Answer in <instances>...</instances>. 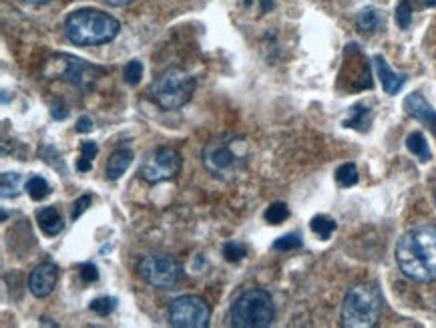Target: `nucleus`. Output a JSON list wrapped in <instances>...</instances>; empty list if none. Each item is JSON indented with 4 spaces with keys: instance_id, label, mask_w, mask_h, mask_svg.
Wrapping results in <instances>:
<instances>
[{
    "instance_id": "f257e3e1",
    "label": "nucleus",
    "mask_w": 436,
    "mask_h": 328,
    "mask_svg": "<svg viewBox=\"0 0 436 328\" xmlns=\"http://www.w3.org/2000/svg\"><path fill=\"white\" fill-rule=\"evenodd\" d=\"M396 264L406 278L414 282L436 280V226L416 224L400 236L396 244Z\"/></svg>"
},
{
    "instance_id": "f03ea898",
    "label": "nucleus",
    "mask_w": 436,
    "mask_h": 328,
    "mask_svg": "<svg viewBox=\"0 0 436 328\" xmlns=\"http://www.w3.org/2000/svg\"><path fill=\"white\" fill-rule=\"evenodd\" d=\"M201 159L215 180H238L249 165V141L238 133H219L205 143Z\"/></svg>"
},
{
    "instance_id": "7ed1b4c3",
    "label": "nucleus",
    "mask_w": 436,
    "mask_h": 328,
    "mask_svg": "<svg viewBox=\"0 0 436 328\" xmlns=\"http://www.w3.org/2000/svg\"><path fill=\"white\" fill-rule=\"evenodd\" d=\"M121 31L119 20L97 8H81L71 13L65 20V34L73 45L97 47L117 38Z\"/></svg>"
},
{
    "instance_id": "20e7f679",
    "label": "nucleus",
    "mask_w": 436,
    "mask_h": 328,
    "mask_svg": "<svg viewBox=\"0 0 436 328\" xmlns=\"http://www.w3.org/2000/svg\"><path fill=\"white\" fill-rule=\"evenodd\" d=\"M382 294L376 284H356L342 304V327L372 328L382 314Z\"/></svg>"
},
{
    "instance_id": "39448f33",
    "label": "nucleus",
    "mask_w": 436,
    "mask_h": 328,
    "mask_svg": "<svg viewBox=\"0 0 436 328\" xmlns=\"http://www.w3.org/2000/svg\"><path fill=\"white\" fill-rule=\"evenodd\" d=\"M231 327L238 328H266L274 322L275 306L272 296L261 288L245 290L231 304Z\"/></svg>"
},
{
    "instance_id": "423d86ee",
    "label": "nucleus",
    "mask_w": 436,
    "mask_h": 328,
    "mask_svg": "<svg viewBox=\"0 0 436 328\" xmlns=\"http://www.w3.org/2000/svg\"><path fill=\"white\" fill-rule=\"evenodd\" d=\"M195 93V79L181 71V69H167L161 75H157V79L151 83V95L153 101L165 109V111H173L181 109L183 105H187Z\"/></svg>"
},
{
    "instance_id": "0eeeda50",
    "label": "nucleus",
    "mask_w": 436,
    "mask_h": 328,
    "mask_svg": "<svg viewBox=\"0 0 436 328\" xmlns=\"http://www.w3.org/2000/svg\"><path fill=\"white\" fill-rule=\"evenodd\" d=\"M139 276L149 286L173 288L183 278V266L165 252H151L145 254L139 262Z\"/></svg>"
},
{
    "instance_id": "6e6552de",
    "label": "nucleus",
    "mask_w": 436,
    "mask_h": 328,
    "mask_svg": "<svg viewBox=\"0 0 436 328\" xmlns=\"http://www.w3.org/2000/svg\"><path fill=\"white\" fill-rule=\"evenodd\" d=\"M181 155L173 148L151 149L139 165V176L147 183H161L173 180L181 171Z\"/></svg>"
},
{
    "instance_id": "1a4fd4ad",
    "label": "nucleus",
    "mask_w": 436,
    "mask_h": 328,
    "mask_svg": "<svg viewBox=\"0 0 436 328\" xmlns=\"http://www.w3.org/2000/svg\"><path fill=\"white\" fill-rule=\"evenodd\" d=\"M210 306L203 298L185 294L169 304V322L175 328H203L210 325Z\"/></svg>"
},
{
    "instance_id": "9d476101",
    "label": "nucleus",
    "mask_w": 436,
    "mask_h": 328,
    "mask_svg": "<svg viewBox=\"0 0 436 328\" xmlns=\"http://www.w3.org/2000/svg\"><path fill=\"white\" fill-rule=\"evenodd\" d=\"M59 276H61V270H59L57 264H38L31 272V276H29V290L36 298H45V296H49L54 290V286L59 282Z\"/></svg>"
},
{
    "instance_id": "9b49d317",
    "label": "nucleus",
    "mask_w": 436,
    "mask_h": 328,
    "mask_svg": "<svg viewBox=\"0 0 436 328\" xmlns=\"http://www.w3.org/2000/svg\"><path fill=\"white\" fill-rule=\"evenodd\" d=\"M404 109L406 113L414 119H419L422 125H426L430 131L436 135V111L435 107L422 97L420 93H412L404 99Z\"/></svg>"
},
{
    "instance_id": "f8f14e48",
    "label": "nucleus",
    "mask_w": 436,
    "mask_h": 328,
    "mask_svg": "<svg viewBox=\"0 0 436 328\" xmlns=\"http://www.w3.org/2000/svg\"><path fill=\"white\" fill-rule=\"evenodd\" d=\"M374 65H376V71H378V77H380V83H382L384 93H386V95H396V93L404 87L406 77H404V75H398V73H394L382 55H376V57H374Z\"/></svg>"
},
{
    "instance_id": "ddd939ff",
    "label": "nucleus",
    "mask_w": 436,
    "mask_h": 328,
    "mask_svg": "<svg viewBox=\"0 0 436 328\" xmlns=\"http://www.w3.org/2000/svg\"><path fill=\"white\" fill-rule=\"evenodd\" d=\"M68 59V65H66L65 71V79L77 87H87L91 85V79H93V71H99V66L89 65L81 59H73V57H66Z\"/></svg>"
},
{
    "instance_id": "4468645a",
    "label": "nucleus",
    "mask_w": 436,
    "mask_h": 328,
    "mask_svg": "<svg viewBox=\"0 0 436 328\" xmlns=\"http://www.w3.org/2000/svg\"><path fill=\"white\" fill-rule=\"evenodd\" d=\"M36 222H38V228L47 236H57L59 231L63 230V215L59 212V208H54V206L38 210Z\"/></svg>"
},
{
    "instance_id": "2eb2a0df",
    "label": "nucleus",
    "mask_w": 436,
    "mask_h": 328,
    "mask_svg": "<svg viewBox=\"0 0 436 328\" xmlns=\"http://www.w3.org/2000/svg\"><path fill=\"white\" fill-rule=\"evenodd\" d=\"M131 162H133V153L129 149H117L111 153L109 162L105 165V176L109 180H119L127 169H129Z\"/></svg>"
},
{
    "instance_id": "dca6fc26",
    "label": "nucleus",
    "mask_w": 436,
    "mask_h": 328,
    "mask_svg": "<svg viewBox=\"0 0 436 328\" xmlns=\"http://www.w3.org/2000/svg\"><path fill=\"white\" fill-rule=\"evenodd\" d=\"M406 148H408V151H410L412 155H416L422 164H426V162L433 159V153H430V149H428V143H426L424 135L420 131L410 133V135L406 137Z\"/></svg>"
},
{
    "instance_id": "f3484780",
    "label": "nucleus",
    "mask_w": 436,
    "mask_h": 328,
    "mask_svg": "<svg viewBox=\"0 0 436 328\" xmlns=\"http://www.w3.org/2000/svg\"><path fill=\"white\" fill-rule=\"evenodd\" d=\"M344 127H352L358 131H368L370 127V109L364 105H354L350 109V119L344 121Z\"/></svg>"
},
{
    "instance_id": "a211bd4d",
    "label": "nucleus",
    "mask_w": 436,
    "mask_h": 328,
    "mask_svg": "<svg viewBox=\"0 0 436 328\" xmlns=\"http://www.w3.org/2000/svg\"><path fill=\"white\" fill-rule=\"evenodd\" d=\"M310 228H312V231H314L320 240L326 242V240H330L332 234L336 231V222H334L332 218H328V215H316V218H312Z\"/></svg>"
},
{
    "instance_id": "6ab92c4d",
    "label": "nucleus",
    "mask_w": 436,
    "mask_h": 328,
    "mask_svg": "<svg viewBox=\"0 0 436 328\" xmlns=\"http://www.w3.org/2000/svg\"><path fill=\"white\" fill-rule=\"evenodd\" d=\"M356 27L362 33H374L380 27V13L376 8H364L358 17H356Z\"/></svg>"
},
{
    "instance_id": "aec40b11",
    "label": "nucleus",
    "mask_w": 436,
    "mask_h": 328,
    "mask_svg": "<svg viewBox=\"0 0 436 328\" xmlns=\"http://www.w3.org/2000/svg\"><path fill=\"white\" fill-rule=\"evenodd\" d=\"M24 187H27V194L33 197L34 201H41V199H45L50 194L49 181L45 180V178H41V176L29 178L27 183H24Z\"/></svg>"
},
{
    "instance_id": "412c9836",
    "label": "nucleus",
    "mask_w": 436,
    "mask_h": 328,
    "mask_svg": "<svg viewBox=\"0 0 436 328\" xmlns=\"http://www.w3.org/2000/svg\"><path fill=\"white\" fill-rule=\"evenodd\" d=\"M99 153V148L95 141H82L81 145V157H79V162H77V169L79 171H91V167H93V159L97 157Z\"/></svg>"
},
{
    "instance_id": "4be33fe9",
    "label": "nucleus",
    "mask_w": 436,
    "mask_h": 328,
    "mask_svg": "<svg viewBox=\"0 0 436 328\" xmlns=\"http://www.w3.org/2000/svg\"><path fill=\"white\" fill-rule=\"evenodd\" d=\"M20 176L18 173H2V180H0V190H2V197H15L20 194Z\"/></svg>"
},
{
    "instance_id": "5701e85b",
    "label": "nucleus",
    "mask_w": 436,
    "mask_h": 328,
    "mask_svg": "<svg viewBox=\"0 0 436 328\" xmlns=\"http://www.w3.org/2000/svg\"><path fill=\"white\" fill-rule=\"evenodd\" d=\"M336 181L340 187H352L358 183V169L354 164H344L336 169Z\"/></svg>"
},
{
    "instance_id": "b1692460",
    "label": "nucleus",
    "mask_w": 436,
    "mask_h": 328,
    "mask_svg": "<svg viewBox=\"0 0 436 328\" xmlns=\"http://www.w3.org/2000/svg\"><path fill=\"white\" fill-rule=\"evenodd\" d=\"M263 218H266V222H268V224L277 226V224H282L284 220H288V218H290V210H288V206H286V204L275 201V204H272V206L266 210Z\"/></svg>"
},
{
    "instance_id": "393cba45",
    "label": "nucleus",
    "mask_w": 436,
    "mask_h": 328,
    "mask_svg": "<svg viewBox=\"0 0 436 328\" xmlns=\"http://www.w3.org/2000/svg\"><path fill=\"white\" fill-rule=\"evenodd\" d=\"M245 256H247V248L242 242H226L224 244V258L227 262H242Z\"/></svg>"
},
{
    "instance_id": "a878e982",
    "label": "nucleus",
    "mask_w": 436,
    "mask_h": 328,
    "mask_svg": "<svg viewBox=\"0 0 436 328\" xmlns=\"http://www.w3.org/2000/svg\"><path fill=\"white\" fill-rule=\"evenodd\" d=\"M89 308H91L93 312H97L99 316H109V314L117 308V298H113V296L95 298V300L89 304Z\"/></svg>"
},
{
    "instance_id": "bb28decb",
    "label": "nucleus",
    "mask_w": 436,
    "mask_h": 328,
    "mask_svg": "<svg viewBox=\"0 0 436 328\" xmlns=\"http://www.w3.org/2000/svg\"><path fill=\"white\" fill-rule=\"evenodd\" d=\"M302 248V236L300 234H286L282 238H277L274 242V250L277 252H290V250H298Z\"/></svg>"
},
{
    "instance_id": "cd10ccee",
    "label": "nucleus",
    "mask_w": 436,
    "mask_h": 328,
    "mask_svg": "<svg viewBox=\"0 0 436 328\" xmlns=\"http://www.w3.org/2000/svg\"><path fill=\"white\" fill-rule=\"evenodd\" d=\"M123 75H125V81H127V85L135 87L137 83L141 81V75H143V63H141V61H129L127 66H125V71H123Z\"/></svg>"
},
{
    "instance_id": "c85d7f7f",
    "label": "nucleus",
    "mask_w": 436,
    "mask_h": 328,
    "mask_svg": "<svg viewBox=\"0 0 436 328\" xmlns=\"http://www.w3.org/2000/svg\"><path fill=\"white\" fill-rule=\"evenodd\" d=\"M396 24L400 29H408L412 24V8L406 0H402L396 8Z\"/></svg>"
},
{
    "instance_id": "c756f323",
    "label": "nucleus",
    "mask_w": 436,
    "mask_h": 328,
    "mask_svg": "<svg viewBox=\"0 0 436 328\" xmlns=\"http://www.w3.org/2000/svg\"><path fill=\"white\" fill-rule=\"evenodd\" d=\"M81 278L82 282H87V284H91V282H97L99 280V270L95 264H82L81 266Z\"/></svg>"
},
{
    "instance_id": "7c9ffc66",
    "label": "nucleus",
    "mask_w": 436,
    "mask_h": 328,
    "mask_svg": "<svg viewBox=\"0 0 436 328\" xmlns=\"http://www.w3.org/2000/svg\"><path fill=\"white\" fill-rule=\"evenodd\" d=\"M87 208H91V197L89 196L79 197V199L75 201V206H73V220L81 218L82 213L87 212Z\"/></svg>"
},
{
    "instance_id": "2f4dec72",
    "label": "nucleus",
    "mask_w": 436,
    "mask_h": 328,
    "mask_svg": "<svg viewBox=\"0 0 436 328\" xmlns=\"http://www.w3.org/2000/svg\"><path fill=\"white\" fill-rule=\"evenodd\" d=\"M93 129V121L89 117H81L79 123H77V131L79 133H89Z\"/></svg>"
},
{
    "instance_id": "473e14b6",
    "label": "nucleus",
    "mask_w": 436,
    "mask_h": 328,
    "mask_svg": "<svg viewBox=\"0 0 436 328\" xmlns=\"http://www.w3.org/2000/svg\"><path fill=\"white\" fill-rule=\"evenodd\" d=\"M103 2H107L109 6H115V8H123V6H129V4H133L135 0H103Z\"/></svg>"
},
{
    "instance_id": "72a5a7b5",
    "label": "nucleus",
    "mask_w": 436,
    "mask_h": 328,
    "mask_svg": "<svg viewBox=\"0 0 436 328\" xmlns=\"http://www.w3.org/2000/svg\"><path fill=\"white\" fill-rule=\"evenodd\" d=\"M270 8H274V2L272 0H261V13H266Z\"/></svg>"
},
{
    "instance_id": "f704fd0d",
    "label": "nucleus",
    "mask_w": 436,
    "mask_h": 328,
    "mask_svg": "<svg viewBox=\"0 0 436 328\" xmlns=\"http://www.w3.org/2000/svg\"><path fill=\"white\" fill-rule=\"evenodd\" d=\"M29 4H45V2H50V0H24Z\"/></svg>"
},
{
    "instance_id": "c9c22d12",
    "label": "nucleus",
    "mask_w": 436,
    "mask_h": 328,
    "mask_svg": "<svg viewBox=\"0 0 436 328\" xmlns=\"http://www.w3.org/2000/svg\"><path fill=\"white\" fill-rule=\"evenodd\" d=\"M426 4H428V6H436V0H428Z\"/></svg>"
},
{
    "instance_id": "e433bc0d",
    "label": "nucleus",
    "mask_w": 436,
    "mask_h": 328,
    "mask_svg": "<svg viewBox=\"0 0 436 328\" xmlns=\"http://www.w3.org/2000/svg\"><path fill=\"white\" fill-rule=\"evenodd\" d=\"M435 199H436V197H435Z\"/></svg>"
}]
</instances>
